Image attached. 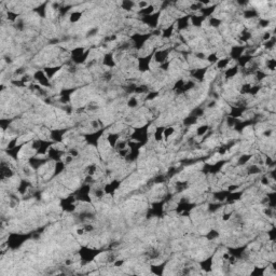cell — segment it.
I'll return each instance as SVG.
<instances>
[{
  "instance_id": "6da1fadb",
  "label": "cell",
  "mask_w": 276,
  "mask_h": 276,
  "mask_svg": "<svg viewBox=\"0 0 276 276\" xmlns=\"http://www.w3.org/2000/svg\"><path fill=\"white\" fill-rule=\"evenodd\" d=\"M106 139H107V144H108L110 147L114 148L116 142L120 140V134H118V133H110V134H108Z\"/></svg>"
},
{
  "instance_id": "7a4b0ae2",
  "label": "cell",
  "mask_w": 276,
  "mask_h": 276,
  "mask_svg": "<svg viewBox=\"0 0 276 276\" xmlns=\"http://www.w3.org/2000/svg\"><path fill=\"white\" fill-rule=\"evenodd\" d=\"M231 63V58L230 57H223V58H219V60L216 63V68L217 69H227L228 66Z\"/></svg>"
},
{
  "instance_id": "3957f363",
  "label": "cell",
  "mask_w": 276,
  "mask_h": 276,
  "mask_svg": "<svg viewBox=\"0 0 276 276\" xmlns=\"http://www.w3.org/2000/svg\"><path fill=\"white\" fill-rule=\"evenodd\" d=\"M238 72V66H234V67H231V68H227V70L225 71V76L227 79H232L234 78L235 76L237 75Z\"/></svg>"
},
{
  "instance_id": "277c9868",
  "label": "cell",
  "mask_w": 276,
  "mask_h": 276,
  "mask_svg": "<svg viewBox=\"0 0 276 276\" xmlns=\"http://www.w3.org/2000/svg\"><path fill=\"white\" fill-rule=\"evenodd\" d=\"M82 17V12L80 11H75V12L70 13V16H69V22L70 23H77L79 22Z\"/></svg>"
},
{
  "instance_id": "5b68a950",
  "label": "cell",
  "mask_w": 276,
  "mask_h": 276,
  "mask_svg": "<svg viewBox=\"0 0 276 276\" xmlns=\"http://www.w3.org/2000/svg\"><path fill=\"white\" fill-rule=\"evenodd\" d=\"M208 131H209V126L206 125V124H204V125H201V126H199L196 129V135L197 136H204Z\"/></svg>"
},
{
  "instance_id": "8992f818",
  "label": "cell",
  "mask_w": 276,
  "mask_h": 276,
  "mask_svg": "<svg viewBox=\"0 0 276 276\" xmlns=\"http://www.w3.org/2000/svg\"><path fill=\"white\" fill-rule=\"evenodd\" d=\"M175 127H173V126H169V127H165V129H164V133H163V137L165 138L166 140L169 138L172 135H174L175 134Z\"/></svg>"
},
{
  "instance_id": "52a82bcc",
  "label": "cell",
  "mask_w": 276,
  "mask_h": 276,
  "mask_svg": "<svg viewBox=\"0 0 276 276\" xmlns=\"http://www.w3.org/2000/svg\"><path fill=\"white\" fill-rule=\"evenodd\" d=\"M127 106H129V108H135V107H137L138 106V99H137L136 97H134V96L129 97V99L127 101Z\"/></svg>"
},
{
  "instance_id": "ba28073f",
  "label": "cell",
  "mask_w": 276,
  "mask_h": 276,
  "mask_svg": "<svg viewBox=\"0 0 276 276\" xmlns=\"http://www.w3.org/2000/svg\"><path fill=\"white\" fill-rule=\"evenodd\" d=\"M124 264V260L123 259H116L113 261V266L114 268H121Z\"/></svg>"
},
{
  "instance_id": "9c48e42d",
  "label": "cell",
  "mask_w": 276,
  "mask_h": 276,
  "mask_svg": "<svg viewBox=\"0 0 276 276\" xmlns=\"http://www.w3.org/2000/svg\"><path fill=\"white\" fill-rule=\"evenodd\" d=\"M76 233H77L78 236H83V235L85 234V230H84V228H80V229H77Z\"/></svg>"
}]
</instances>
